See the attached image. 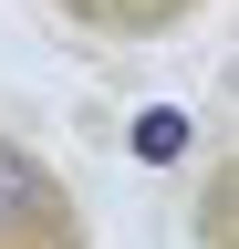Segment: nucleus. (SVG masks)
<instances>
[{"label": "nucleus", "mask_w": 239, "mask_h": 249, "mask_svg": "<svg viewBox=\"0 0 239 249\" xmlns=\"http://www.w3.org/2000/svg\"><path fill=\"white\" fill-rule=\"evenodd\" d=\"M42 239H63V177L0 135V249H42Z\"/></svg>", "instance_id": "nucleus-1"}]
</instances>
